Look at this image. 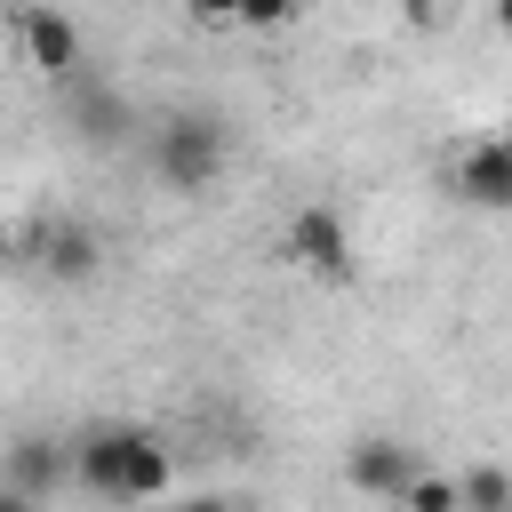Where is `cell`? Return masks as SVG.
I'll return each mask as SVG.
<instances>
[{"mask_svg": "<svg viewBox=\"0 0 512 512\" xmlns=\"http://www.w3.org/2000/svg\"><path fill=\"white\" fill-rule=\"evenodd\" d=\"M72 480L104 504H160L176 488V456L144 424H96L72 440Z\"/></svg>", "mask_w": 512, "mask_h": 512, "instance_id": "cell-1", "label": "cell"}, {"mask_svg": "<svg viewBox=\"0 0 512 512\" xmlns=\"http://www.w3.org/2000/svg\"><path fill=\"white\" fill-rule=\"evenodd\" d=\"M224 168H232V128L216 112H168L152 128V176L168 192H184V200L192 192H216Z\"/></svg>", "mask_w": 512, "mask_h": 512, "instance_id": "cell-2", "label": "cell"}, {"mask_svg": "<svg viewBox=\"0 0 512 512\" xmlns=\"http://www.w3.org/2000/svg\"><path fill=\"white\" fill-rule=\"evenodd\" d=\"M280 256H288L296 272H312V280L344 288V280H352V224H344V208L304 200V208L288 216V232H280Z\"/></svg>", "mask_w": 512, "mask_h": 512, "instance_id": "cell-3", "label": "cell"}, {"mask_svg": "<svg viewBox=\"0 0 512 512\" xmlns=\"http://www.w3.org/2000/svg\"><path fill=\"white\" fill-rule=\"evenodd\" d=\"M16 40H24V64H32L48 88H72V80L88 72V40H80V24H72L64 8H48V0L16 8Z\"/></svg>", "mask_w": 512, "mask_h": 512, "instance_id": "cell-4", "label": "cell"}, {"mask_svg": "<svg viewBox=\"0 0 512 512\" xmlns=\"http://www.w3.org/2000/svg\"><path fill=\"white\" fill-rule=\"evenodd\" d=\"M448 192H456L464 208H480V216H504V208H512V136H472V144H456Z\"/></svg>", "mask_w": 512, "mask_h": 512, "instance_id": "cell-5", "label": "cell"}, {"mask_svg": "<svg viewBox=\"0 0 512 512\" xmlns=\"http://www.w3.org/2000/svg\"><path fill=\"white\" fill-rule=\"evenodd\" d=\"M16 248H24V256L40 248V272L64 280V288L96 280V264H104V240H96V224H80V216H56V224H40V232H16Z\"/></svg>", "mask_w": 512, "mask_h": 512, "instance_id": "cell-6", "label": "cell"}, {"mask_svg": "<svg viewBox=\"0 0 512 512\" xmlns=\"http://www.w3.org/2000/svg\"><path fill=\"white\" fill-rule=\"evenodd\" d=\"M344 480H352V496L400 504V496L424 480V464H416L408 440H352V448H344Z\"/></svg>", "mask_w": 512, "mask_h": 512, "instance_id": "cell-7", "label": "cell"}, {"mask_svg": "<svg viewBox=\"0 0 512 512\" xmlns=\"http://www.w3.org/2000/svg\"><path fill=\"white\" fill-rule=\"evenodd\" d=\"M56 96H64V128H72L80 144H120L128 104H120L104 80H88V72H80V80H72V88H56Z\"/></svg>", "mask_w": 512, "mask_h": 512, "instance_id": "cell-8", "label": "cell"}, {"mask_svg": "<svg viewBox=\"0 0 512 512\" xmlns=\"http://www.w3.org/2000/svg\"><path fill=\"white\" fill-rule=\"evenodd\" d=\"M72 480V448L64 440H16L8 448V488L16 496H48V488H64Z\"/></svg>", "mask_w": 512, "mask_h": 512, "instance_id": "cell-9", "label": "cell"}, {"mask_svg": "<svg viewBox=\"0 0 512 512\" xmlns=\"http://www.w3.org/2000/svg\"><path fill=\"white\" fill-rule=\"evenodd\" d=\"M456 480H464V512H512V472L504 464H472Z\"/></svg>", "mask_w": 512, "mask_h": 512, "instance_id": "cell-10", "label": "cell"}, {"mask_svg": "<svg viewBox=\"0 0 512 512\" xmlns=\"http://www.w3.org/2000/svg\"><path fill=\"white\" fill-rule=\"evenodd\" d=\"M400 512H464V480H448V472H424V480L400 496Z\"/></svg>", "mask_w": 512, "mask_h": 512, "instance_id": "cell-11", "label": "cell"}, {"mask_svg": "<svg viewBox=\"0 0 512 512\" xmlns=\"http://www.w3.org/2000/svg\"><path fill=\"white\" fill-rule=\"evenodd\" d=\"M288 16H304V8H296V0H248V8H240L248 32H272V24H288Z\"/></svg>", "mask_w": 512, "mask_h": 512, "instance_id": "cell-12", "label": "cell"}, {"mask_svg": "<svg viewBox=\"0 0 512 512\" xmlns=\"http://www.w3.org/2000/svg\"><path fill=\"white\" fill-rule=\"evenodd\" d=\"M240 8H248V0H184L192 24H240Z\"/></svg>", "mask_w": 512, "mask_h": 512, "instance_id": "cell-13", "label": "cell"}, {"mask_svg": "<svg viewBox=\"0 0 512 512\" xmlns=\"http://www.w3.org/2000/svg\"><path fill=\"white\" fill-rule=\"evenodd\" d=\"M448 8H456V0H400V16H408V24H416V32H424V24H440V16H448Z\"/></svg>", "mask_w": 512, "mask_h": 512, "instance_id": "cell-14", "label": "cell"}, {"mask_svg": "<svg viewBox=\"0 0 512 512\" xmlns=\"http://www.w3.org/2000/svg\"><path fill=\"white\" fill-rule=\"evenodd\" d=\"M0 512H40V496H16V488H0Z\"/></svg>", "mask_w": 512, "mask_h": 512, "instance_id": "cell-15", "label": "cell"}, {"mask_svg": "<svg viewBox=\"0 0 512 512\" xmlns=\"http://www.w3.org/2000/svg\"><path fill=\"white\" fill-rule=\"evenodd\" d=\"M176 512H232V504H224V496H184Z\"/></svg>", "mask_w": 512, "mask_h": 512, "instance_id": "cell-16", "label": "cell"}, {"mask_svg": "<svg viewBox=\"0 0 512 512\" xmlns=\"http://www.w3.org/2000/svg\"><path fill=\"white\" fill-rule=\"evenodd\" d=\"M488 16H496V32H504V40H512V0H496V8H488Z\"/></svg>", "mask_w": 512, "mask_h": 512, "instance_id": "cell-17", "label": "cell"}, {"mask_svg": "<svg viewBox=\"0 0 512 512\" xmlns=\"http://www.w3.org/2000/svg\"><path fill=\"white\" fill-rule=\"evenodd\" d=\"M296 8H312V0H296Z\"/></svg>", "mask_w": 512, "mask_h": 512, "instance_id": "cell-18", "label": "cell"}]
</instances>
